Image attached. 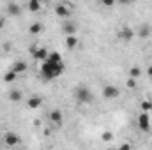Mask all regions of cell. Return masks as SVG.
<instances>
[{
  "instance_id": "obj_1",
  "label": "cell",
  "mask_w": 152,
  "mask_h": 150,
  "mask_svg": "<svg viewBox=\"0 0 152 150\" xmlns=\"http://www.w3.org/2000/svg\"><path fill=\"white\" fill-rule=\"evenodd\" d=\"M64 71H66V66L64 64H53V62H50V60H44L42 64H41V76L44 78V79H55V78H58V76L64 74Z\"/></svg>"
},
{
  "instance_id": "obj_2",
  "label": "cell",
  "mask_w": 152,
  "mask_h": 150,
  "mask_svg": "<svg viewBox=\"0 0 152 150\" xmlns=\"http://www.w3.org/2000/svg\"><path fill=\"white\" fill-rule=\"evenodd\" d=\"M75 97L78 103L81 104H92L94 103V94L90 92V88H87L85 85H80L75 88Z\"/></svg>"
},
{
  "instance_id": "obj_3",
  "label": "cell",
  "mask_w": 152,
  "mask_h": 150,
  "mask_svg": "<svg viewBox=\"0 0 152 150\" xmlns=\"http://www.w3.org/2000/svg\"><path fill=\"white\" fill-rule=\"evenodd\" d=\"M136 124H138V129H140L142 133H151V131H152V118H151V113L140 111Z\"/></svg>"
},
{
  "instance_id": "obj_4",
  "label": "cell",
  "mask_w": 152,
  "mask_h": 150,
  "mask_svg": "<svg viewBox=\"0 0 152 150\" xmlns=\"http://www.w3.org/2000/svg\"><path fill=\"white\" fill-rule=\"evenodd\" d=\"M4 143H5L7 147L14 149V147H18V145L21 143V138H20L16 133H12V131H7V133H4Z\"/></svg>"
},
{
  "instance_id": "obj_5",
  "label": "cell",
  "mask_w": 152,
  "mask_h": 150,
  "mask_svg": "<svg viewBox=\"0 0 152 150\" xmlns=\"http://www.w3.org/2000/svg\"><path fill=\"white\" fill-rule=\"evenodd\" d=\"M30 53H32V57H34L36 60H41V62H44V60L48 58V50H46L44 46H39V44L30 46Z\"/></svg>"
},
{
  "instance_id": "obj_6",
  "label": "cell",
  "mask_w": 152,
  "mask_h": 150,
  "mask_svg": "<svg viewBox=\"0 0 152 150\" xmlns=\"http://www.w3.org/2000/svg\"><path fill=\"white\" fill-rule=\"evenodd\" d=\"M55 14H57L58 18H64V20H67V18L71 16L69 4H66V2H58V4H55Z\"/></svg>"
},
{
  "instance_id": "obj_7",
  "label": "cell",
  "mask_w": 152,
  "mask_h": 150,
  "mask_svg": "<svg viewBox=\"0 0 152 150\" xmlns=\"http://www.w3.org/2000/svg\"><path fill=\"white\" fill-rule=\"evenodd\" d=\"M120 95V90H118V87H115V85H104V88H103V97L104 99H108V101H112V99H117Z\"/></svg>"
},
{
  "instance_id": "obj_8",
  "label": "cell",
  "mask_w": 152,
  "mask_h": 150,
  "mask_svg": "<svg viewBox=\"0 0 152 150\" xmlns=\"http://www.w3.org/2000/svg\"><path fill=\"white\" fill-rule=\"evenodd\" d=\"M27 69H28V64H27L25 60H16V62L11 66V69H9V71H12L14 74L18 76V74H23Z\"/></svg>"
},
{
  "instance_id": "obj_9",
  "label": "cell",
  "mask_w": 152,
  "mask_h": 150,
  "mask_svg": "<svg viewBox=\"0 0 152 150\" xmlns=\"http://www.w3.org/2000/svg\"><path fill=\"white\" fill-rule=\"evenodd\" d=\"M5 11H7V14L9 16H20L21 14V5L20 4H16V2H9L7 5H5Z\"/></svg>"
},
{
  "instance_id": "obj_10",
  "label": "cell",
  "mask_w": 152,
  "mask_h": 150,
  "mask_svg": "<svg viewBox=\"0 0 152 150\" xmlns=\"http://www.w3.org/2000/svg\"><path fill=\"white\" fill-rule=\"evenodd\" d=\"M41 104H42V97H41V95H30V97L27 99V106H28L30 110H37Z\"/></svg>"
},
{
  "instance_id": "obj_11",
  "label": "cell",
  "mask_w": 152,
  "mask_h": 150,
  "mask_svg": "<svg viewBox=\"0 0 152 150\" xmlns=\"http://www.w3.org/2000/svg\"><path fill=\"white\" fill-rule=\"evenodd\" d=\"M50 120L55 124V125H62V122H64V115L60 110H51L50 111Z\"/></svg>"
},
{
  "instance_id": "obj_12",
  "label": "cell",
  "mask_w": 152,
  "mask_h": 150,
  "mask_svg": "<svg viewBox=\"0 0 152 150\" xmlns=\"http://www.w3.org/2000/svg\"><path fill=\"white\" fill-rule=\"evenodd\" d=\"M76 30H78V25L73 23V21H66L62 25V32L67 34V36H76Z\"/></svg>"
},
{
  "instance_id": "obj_13",
  "label": "cell",
  "mask_w": 152,
  "mask_h": 150,
  "mask_svg": "<svg viewBox=\"0 0 152 150\" xmlns=\"http://www.w3.org/2000/svg\"><path fill=\"white\" fill-rule=\"evenodd\" d=\"M9 101L11 103H20V101H23V92L21 90H18V88H12L11 92H9Z\"/></svg>"
},
{
  "instance_id": "obj_14",
  "label": "cell",
  "mask_w": 152,
  "mask_h": 150,
  "mask_svg": "<svg viewBox=\"0 0 152 150\" xmlns=\"http://www.w3.org/2000/svg\"><path fill=\"white\" fill-rule=\"evenodd\" d=\"M133 36H134V32H133V28H129V27H122V28H120V32H118V37L124 39V41L133 39Z\"/></svg>"
},
{
  "instance_id": "obj_15",
  "label": "cell",
  "mask_w": 152,
  "mask_h": 150,
  "mask_svg": "<svg viewBox=\"0 0 152 150\" xmlns=\"http://www.w3.org/2000/svg\"><path fill=\"white\" fill-rule=\"evenodd\" d=\"M46 60H50V62H53V64H64L62 55H60L58 51H51V53H48V58H46Z\"/></svg>"
},
{
  "instance_id": "obj_16",
  "label": "cell",
  "mask_w": 152,
  "mask_h": 150,
  "mask_svg": "<svg viewBox=\"0 0 152 150\" xmlns=\"http://www.w3.org/2000/svg\"><path fill=\"white\" fill-rule=\"evenodd\" d=\"M41 7H42V4L39 0H28L27 2V9L30 12H37V11H41Z\"/></svg>"
},
{
  "instance_id": "obj_17",
  "label": "cell",
  "mask_w": 152,
  "mask_h": 150,
  "mask_svg": "<svg viewBox=\"0 0 152 150\" xmlns=\"http://www.w3.org/2000/svg\"><path fill=\"white\" fill-rule=\"evenodd\" d=\"M42 28H44V27H42V23H37V21H36V23H32V25H30L28 32H30L32 36H37V34L42 32Z\"/></svg>"
},
{
  "instance_id": "obj_18",
  "label": "cell",
  "mask_w": 152,
  "mask_h": 150,
  "mask_svg": "<svg viewBox=\"0 0 152 150\" xmlns=\"http://www.w3.org/2000/svg\"><path fill=\"white\" fill-rule=\"evenodd\" d=\"M66 46H67L69 50H75L76 46H78V37H76V36H67V37H66Z\"/></svg>"
},
{
  "instance_id": "obj_19",
  "label": "cell",
  "mask_w": 152,
  "mask_h": 150,
  "mask_svg": "<svg viewBox=\"0 0 152 150\" xmlns=\"http://www.w3.org/2000/svg\"><path fill=\"white\" fill-rule=\"evenodd\" d=\"M138 36H140V37H149V36H151V27H149V25H142V27H140V30H138Z\"/></svg>"
},
{
  "instance_id": "obj_20",
  "label": "cell",
  "mask_w": 152,
  "mask_h": 150,
  "mask_svg": "<svg viewBox=\"0 0 152 150\" xmlns=\"http://www.w3.org/2000/svg\"><path fill=\"white\" fill-rule=\"evenodd\" d=\"M138 76H142V69H140L138 66H134V67H131V69H129V78L136 79Z\"/></svg>"
},
{
  "instance_id": "obj_21",
  "label": "cell",
  "mask_w": 152,
  "mask_h": 150,
  "mask_svg": "<svg viewBox=\"0 0 152 150\" xmlns=\"http://www.w3.org/2000/svg\"><path fill=\"white\" fill-rule=\"evenodd\" d=\"M140 108H142L143 113H151L152 111V103L151 101H142V103H140Z\"/></svg>"
},
{
  "instance_id": "obj_22",
  "label": "cell",
  "mask_w": 152,
  "mask_h": 150,
  "mask_svg": "<svg viewBox=\"0 0 152 150\" xmlns=\"http://www.w3.org/2000/svg\"><path fill=\"white\" fill-rule=\"evenodd\" d=\"M16 78H18V76L14 74L12 71H7V73L4 74V81H5V83H12V81H16Z\"/></svg>"
},
{
  "instance_id": "obj_23",
  "label": "cell",
  "mask_w": 152,
  "mask_h": 150,
  "mask_svg": "<svg viewBox=\"0 0 152 150\" xmlns=\"http://www.w3.org/2000/svg\"><path fill=\"white\" fill-rule=\"evenodd\" d=\"M101 140H103V141H112V140H113V134H112L110 131H104V133L101 134Z\"/></svg>"
},
{
  "instance_id": "obj_24",
  "label": "cell",
  "mask_w": 152,
  "mask_h": 150,
  "mask_svg": "<svg viewBox=\"0 0 152 150\" xmlns=\"http://www.w3.org/2000/svg\"><path fill=\"white\" fill-rule=\"evenodd\" d=\"M126 87H127L129 90L136 88V79H133V78H127V81H126Z\"/></svg>"
},
{
  "instance_id": "obj_25",
  "label": "cell",
  "mask_w": 152,
  "mask_h": 150,
  "mask_svg": "<svg viewBox=\"0 0 152 150\" xmlns=\"http://www.w3.org/2000/svg\"><path fill=\"white\" fill-rule=\"evenodd\" d=\"M115 150H133V145L129 141H124L122 145H118V149H115Z\"/></svg>"
},
{
  "instance_id": "obj_26",
  "label": "cell",
  "mask_w": 152,
  "mask_h": 150,
  "mask_svg": "<svg viewBox=\"0 0 152 150\" xmlns=\"http://www.w3.org/2000/svg\"><path fill=\"white\" fill-rule=\"evenodd\" d=\"M113 4L115 2H112V0H104V2H103V5H106V7H112Z\"/></svg>"
},
{
  "instance_id": "obj_27",
  "label": "cell",
  "mask_w": 152,
  "mask_h": 150,
  "mask_svg": "<svg viewBox=\"0 0 152 150\" xmlns=\"http://www.w3.org/2000/svg\"><path fill=\"white\" fill-rule=\"evenodd\" d=\"M147 74L152 78V66H149V67H147Z\"/></svg>"
},
{
  "instance_id": "obj_28",
  "label": "cell",
  "mask_w": 152,
  "mask_h": 150,
  "mask_svg": "<svg viewBox=\"0 0 152 150\" xmlns=\"http://www.w3.org/2000/svg\"><path fill=\"white\" fill-rule=\"evenodd\" d=\"M4 23H5V20H4V18H0V28H4Z\"/></svg>"
},
{
  "instance_id": "obj_29",
  "label": "cell",
  "mask_w": 152,
  "mask_h": 150,
  "mask_svg": "<svg viewBox=\"0 0 152 150\" xmlns=\"http://www.w3.org/2000/svg\"><path fill=\"white\" fill-rule=\"evenodd\" d=\"M106 150H115V149H106Z\"/></svg>"
}]
</instances>
